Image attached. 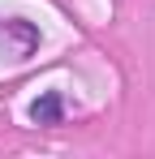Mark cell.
Wrapping results in <instances>:
<instances>
[{"mask_svg":"<svg viewBox=\"0 0 155 159\" xmlns=\"http://www.w3.org/2000/svg\"><path fill=\"white\" fill-rule=\"evenodd\" d=\"M60 116H65V99L48 90V95H39L35 103H30V120L35 125H60Z\"/></svg>","mask_w":155,"mask_h":159,"instance_id":"obj_1","label":"cell"}]
</instances>
